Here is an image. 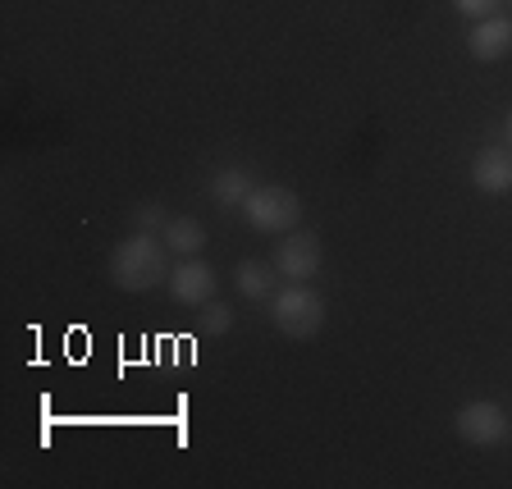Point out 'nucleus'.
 I'll list each match as a JSON object with an SVG mask.
<instances>
[{
	"label": "nucleus",
	"mask_w": 512,
	"mask_h": 489,
	"mask_svg": "<svg viewBox=\"0 0 512 489\" xmlns=\"http://www.w3.org/2000/svg\"><path fill=\"white\" fill-rule=\"evenodd\" d=\"M110 279L124 293H147L156 284H170V247L165 238H156L151 229H138L133 238L110 252Z\"/></svg>",
	"instance_id": "1"
},
{
	"label": "nucleus",
	"mask_w": 512,
	"mask_h": 489,
	"mask_svg": "<svg viewBox=\"0 0 512 489\" xmlns=\"http://www.w3.org/2000/svg\"><path fill=\"white\" fill-rule=\"evenodd\" d=\"M270 320L284 339H316L325 330V298L307 284H288L270 298Z\"/></svg>",
	"instance_id": "2"
},
{
	"label": "nucleus",
	"mask_w": 512,
	"mask_h": 489,
	"mask_svg": "<svg viewBox=\"0 0 512 489\" xmlns=\"http://www.w3.org/2000/svg\"><path fill=\"white\" fill-rule=\"evenodd\" d=\"M243 220L256 234H288L302 220V197L284 183H256L252 197L243 202Z\"/></svg>",
	"instance_id": "3"
},
{
	"label": "nucleus",
	"mask_w": 512,
	"mask_h": 489,
	"mask_svg": "<svg viewBox=\"0 0 512 489\" xmlns=\"http://www.w3.org/2000/svg\"><path fill=\"white\" fill-rule=\"evenodd\" d=\"M453 430H458V439H467V444H476V448H499L503 439L512 435V416L503 412L499 403H490V398H476V403L458 407Z\"/></svg>",
	"instance_id": "4"
},
{
	"label": "nucleus",
	"mask_w": 512,
	"mask_h": 489,
	"mask_svg": "<svg viewBox=\"0 0 512 489\" xmlns=\"http://www.w3.org/2000/svg\"><path fill=\"white\" fill-rule=\"evenodd\" d=\"M325 266V247H320L316 234L298 229V234H284L275 247V270L288 279V284H307V279L320 275Z\"/></svg>",
	"instance_id": "5"
},
{
	"label": "nucleus",
	"mask_w": 512,
	"mask_h": 489,
	"mask_svg": "<svg viewBox=\"0 0 512 489\" xmlns=\"http://www.w3.org/2000/svg\"><path fill=\"white\" fill-rule=\"evenodd\" d=\"M215 288H220L215 270L206 261H197V256H183L170 270V298L179 307H206V302H215Z\"/></svg>",
	"instance_id": "6"
},
{
	"label": "nucleus",
	"mask_w": 512,
	"mask_h": 489,
	"mask_svg": "<svg viewBox=\"0 0 512 489\" xmlns=\"http://www.w3.org/2000/svg\"><path fill=\"white\" fill-rule=\"evenodd\" d=\"M467 51H471V60H480V64H499L503 55H512V19L508 14L480 19L476 28L467 32Z\"/></svg>",
	"instance_id": "7"
},
{
	"label": "nucleus",
	"mask_w": 512,
	"mask_h": 489,
	"mask_svg": "<svg viewBox=\"0 0 512 489\" xmlns=\"http://www.w3.org/2000/svg\"><path fill=\"white\" fill-rule=\"evenodd\" d=\"M471 183L490 197L512 192V147H480L471 160Z\"/></svg>",
	"instance_id": "8"
},
{
	"label": "nucleus",
	"mask_w": 512,
	"mask_h": 489,
	"mask_svg": "<svg viewBox=\"0 0 512 489\" xmlns=\"http://www.w3.org/2000/svg\"><path fill=\"white\" fill-rule=\"evenodd\" d=\"M275 279H279L275 261H256V256H247V261H238V266H234V288L243 293V298H252V302L275 298V293H279Z\"/></svg>",
	"instance_id": "9"
},
{
	"label": "nucleus",
	"mask_w": 512,
	"mask_h": 489,
	"mask_svg": "<svg viewBox=\"0 0 512 489\" xmlns=\"http://www.w3.org/2000/svg\"><path fill=\"white\" fill-rule=\"evenodd\" d=\"M252 188H256V174L243 170V165H229V170L215 174L211 197H215L220 206H238V211H243V202L252 197Z\"/></svg>",
	"instance_id": "10"
},
{
	"label": "nucleus",
	"mask_w": 512,
	"mask_h": 489,
	"mask_svg": "<svg viewBox=\"0 0 512 489\" xmlns=\"http://www.w3.org/2000/svg\"><path fill=\"white\" fill-rule=\"evenodd\" d=\"M165 247H170V256H197L206 247V229L188 215H170L165 220Z\"/></svg>",
	"instance_id": "11"
},
{
	"label": "nucleus",
	"mask_w": 512,
	"mask_h": 489,
	"mask_svg": "<svg viewBox=\"0 0 512 489\" xmlns=\"http://www.w3.org/2000/svg\"><path fill=\"white\" fill-rule=\"evenodd\" d=\"M202 330H211V334L234 330V307H224V302H206L202 307Z\"/></svg>",
	"instance_id": "12"
},
{
	"label": "nucleus",
	"mask_w": 512,
	"mask_h": 489,
	"mask_svg": "<svg viewBox=\"0 0 512 489\" xmlns=\"http://www.w3.org/2000/svg\"><path fill=\"white\" fill-rule=\"evenodd\" d=\"M499 5L503 0H453V10L458 14H467V19H490V14H499Z\"/></svg>",
	"instance_id": "13"
},
{
	"label": "nucleus",
	"mask_w": 512,
	"mask_h": 489,
	"mask_svg": "<svg viewBox=\"0 0 512 489\" xmlns=\"http://www.w3.org/2000/svg\"><path fill=\"white\" fill-rule=\"evenodd\" d=\"M165 220H170V215H165V206L160 202L138 206V211H133V224H138V229H156V224H165Z\"/></svg>",
	"instance_id": "14"
},
{
	"label": "nucleus",
	"mask_w": 512,
	"mask_h": 489,
	"mask_svg": "<svg viewBox=\"0 0 512 489\" xmlns=\"http://www.w3.org/2000/svg\"><path fill=\"white\" fill-rule=\"evenodd\" d=\"M508 147H512V115H508Z\"/></svg>",
	"instance_id": "15"
},
{
	"label": "nucleus",
	"mask_w": 512,
	"mask_h": 489,
	"mask_svg": "<svg viewBox=\"0 0 512 489\" xmlns=\"http://www.w3.org/2000/svg\"><path fill=\"white\" fill-rule=\"evenodd\" d=\"M503 5H512V0H503Z\"/></svg>",
	"instance_id": "16"
}]
</instances>
